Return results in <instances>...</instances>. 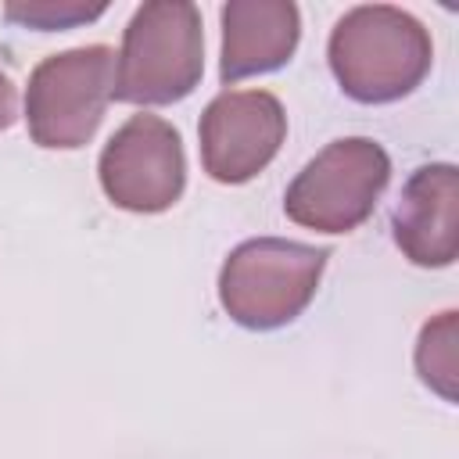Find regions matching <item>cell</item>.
I'll return each mask as SVG.
<instances>
[{
	"mask_svg": "<svg viewBox=\"0 0 459 459\" xmlns=\"http://www.w3.org/2000/svg\"><path fill=\"white\" fill-rule=\"evenodd\" d=\"M398 251L420 269H445L459 255V169L452 161L420 165L391 212Z\"/></svg>",
	"mask_w": 459,
	"mask_h": 459,
	"instance_id": "cell-8",
	"label": "cell"
},
{
	"mask_svg": "<svg viewBox=\"0 0 459 459\" xmlns=\"http://www.w3.org/2000/svg\"><path fill=\"white\" fill-rule=\"evenodd\" d=\"M14 118H18V90H14V82L0 72V133L11 129Z\"/></svg>",
	"mask_w": 459,
	"mask_h": 459,
	"instance_id": "cell-12",
	"label": "cell"
},
{
	"mask_svg": "<svg viewBox=\"0 0 459 459\" xmlns=\"http://www.w3.org/2000/svg\"><path fill=\"white\" fill-rule=\"evenodd\" d=\"M104 197L133 215L169 212L186 190L183 136L161 115H129L97 158Z\"/></svg>",
	"mask_w": 459,
	"mask_h": 459,
	"instance_id": "cell-6",
	"label": "cell"
},
{
	"mask_svg": "<svg viewBox=\"0 0 459 459\" xmlns=\"http://www.w3.org/2000/svg\"><path fill=\"white\" fill-rule=\"evenodd\" d=\"M108 11V4H79V0H25V4H7L4 18L36 29V32H65L86 22H97Z\"/></svg>",
	"mask_w": 459,
	"mask_h": 459,
	"instance_id": "cell-11",
	"label": "cell"
},
{
	"mask_svg": "<svg viewBox=\"0 0 459 459\" xmlns=\"http://www.w3.org/2000/svg\"><path fill=\"white\" fill-rule=\"evenodd\" d=\"M391 183V154L369 136L330 140L287 186L283 212L316 233L359 230Z\"/></svg>",
	"mask_w": 459,
	"mask_h": 459,
	"instance_id": "cell-5",
	"label": "cell"
},
{
	"mask_svg": "<svg viewBox=\"0 0 459 459\" xmlns=\"http://www.w3.org/2000/svg\"><path fill=\"white\" fill-rule=\"evenodd\" d=\"M115 82V50L108 43L72 47L43 57L25 86L29 140L43 151H79L104 122Z\"/></svg>",
	"mask_w": 459,
	"mask_h": 459,
	"instance_id": "cell-4",
	"label": "cell"
},
{
	"mask_svg": "<svg viewBox=\"0 0 459 459\" xmlns=\"http://www.w3.org/2000/svg\"><path fill=\"white\" fill-rule=\"evenodd\" d=\"M204 75V25L190 0H147L122 29L111 100L161 108L190 97Z\"/></svg>",
	"mask_w": 459,
	"mask_h": 459,
	"instance_id": "cell-2",
	"label": "cell"
},
{
	"mask_svg": "<svg viewBox=\"0 0 459 459\" xmlns=\"http://www.w3.org/2000/svg\"><path fill=\"white\" fill-rule=\"evenodd\" d=\"M416 373L445 402H455V308L423 323L416 341Z\"/></svg>",
	"mask_w": 459,
	"mask_h": 459,
	"instance_id": "cell-10",
	"label": "cell"
},
{
	"mask_svg": "<svg viewBox=\"0 0 459 459\" xmlns=\"http://www.w3.org/2000/svg\"><path fill=\"white\" fill-rule=\"evenodd\" d=\"M330 247L251 237L237 244L219 269V305L244 330H280L294 323L319 290Z\"/></svg>",
	"mask_w": 459,
	"mask_h": 459,
	"instance_id": "cell-3",
	"label": "cell"
},
{
	"mask_svg": "<svg viewBox=\"0 0 459 459\" xmlns=\"http://www.w3.org/2000/svg\"><path fill=\"white\" fill-rule=\"evenodd\" d=\"M219 79L240 82L283 68L301 39V14L290 0H230L219 11Z\"/></svg>",
	"mask_w": 459,
	"mask_h": 459,
	"instance_id": "cell-9",
	"label": "cell"
},
{
	"mask_svg": "<svg viewBox=\"0 0 459 459\" xmlns=\"http://www.w3.org/2000/svg\"><path fill=\"white\" fill-rule=\"evenodd\" d=\"M326 61L344 97L391 104L423 86L434 65V43L416 14L391 4H359L330 29Z\"/></svg>",
	"mask_w": 459,
	"mask_h": 459,
	"instance_id": "cell-1",
	"label": "cell"
},
{
	"mask_svg": "<svg viewBox=\"0 0 459 459\" xmlns=\"http://www.w3.org/2000/svg\"><path fill=\"white\" fill-rule=\"evenodd\" d=\"M201 165L215 183L240 186L269 169L287 140V111L269 90H222L197 122Z\"/></svg>",
	"mask_w": 459,
	"mask_h": 459,
	"instance_id": "cell-7",
	"label": "cell"
}]
</instances>
